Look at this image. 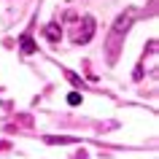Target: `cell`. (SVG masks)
<instances>
[{
	"instance_id": "277c9868",
	"label": "cell",
	"mask_w": 159,
	"mask_h": 159,
	"mask_svg": "<svg viewBox=\"0 0 159 159\" xmlns=\"http://www.w3.org/2000/svg\"><path fill=\"white\" fill-rule=\"evenodd\" d=\"M59 35H62V30H59L57 25H49V27H46V38H49L51 43H59Z\"/></svg>"
},
{
	"instance_id": "6da1fadb",
	"label": "cell",
	"mask_w": 159,
	"mask_h": 159,
	"mask_svg": "<svg viewBox=\"0 0 159 159\" xmlns=\"http://www.w3.org/2000/svg\"><path fill=\"white\" fill-rule=\"evenodd\" d=\"M94 35V19L86 16L84 19V30H78V35H75V43H89Z\"/></svg>"
},
{
	"instance_id": "52a82bcc",
	"label": "cell",
	"mask_w": 159,
	"mask_h": 159,
	"mask_svg": "<svg viewBox=\"0 0 159 159\" xmlns=\"http://www.w3.org/2000/svg\"><path fill=\"white\" fill-rule=\"evenodd\" d=\"M67 78H70V81H73L75 86H84V84H81V78H78V75H75V73H67Z\"/></svg>"
},
{
	"instance_id": "5b68a950",
	"label": "cell",
	"mask_w": 159,
	"mask_h": 159,
	"mask_svg": "<svg viewBox=\"0 0 159 159\" xmlns=\"http://www.w3.org/2000/svg\"><path fill=\"white\" fill-rule=\"evenodd\" d=\"M46 143H73V138H54V135H49Z\"/></svg>"
},
{
	"instance_id": "8992f818",
	"label": "cell",
	"mask_w": 159,
	"mask_h": 159,
	"mask_svg": "<svg viewBox=\"0 0 159 159\" xmlns=\"http://www.w3.org/2000/svg\"><path fill=\"white\" fill-rule=\"evenodd\" d=\"M67 102H70V105H78V102H81V94H78V92H73L70 97H67Z\"/></svg>"
},
{
	"instance_id": "7a4b0ae2",
	"label": "cell",
	"mask_w": 159,
	"mask_h": 159,
	"mask_svg": "<svg viewBox=\"0 0 159 159\" xmlns=\"http://www.w3.org/2000/svg\"><path fill=\"white\" fill-rule=\"evenodd\" d=\"M129 16H132V14H121V16L116 19V25H113V35H121L127 27H129Z\"/></svg>"
},
{
	"instance_id": "3957f363",
	"label": "cell",
	"mask_w": 159,
	"mask_h": 159,
	"mask_svg": "<svg viewBox=\"0 0 159 159\" xmlns=\"http://www.w3.org/2000/svg\"><path fill=\"white\" fill-rule=\"evenodd\" d=\"M22 54H35V49H38V46H35V41H33V35H22Z\"/></svg>"
}]
</instances>
